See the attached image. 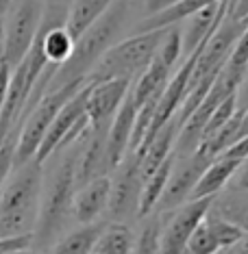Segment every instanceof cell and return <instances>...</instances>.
<instances>
[{
    "instance_id": "3",
    "label": "cell",
    "mask_w": 248,
    "mask_h": 254,
    "mask_svg": "<svg viewBox=\"0 0 248 254\" xmlns=\"http://www.w3.org/2000/svg\"><path fill=\"white\" fill-rule=\"evenodd\" d=\"M126 15H129V2L126 0H118L85 35H81L77 39L72 57L57 70L48 94L59 87H66V85L74 83V80L89 78V74L96 70L100 59L107 55V50L115 46L113 42L120 35V31L124 28Z\"/></svg>"
},
{
    "instance_id": "26",
    "label": "cell",
    "mask_w": 248,
    "mask_h": 254,
    "mask_svg": "<svg viewBox=\"0 0 248 254\" xmlns=\"http://www.w3.org/2000/svg\"><path fill=\"white\" fill-rule=\"evenodd\" d=\"M231 15L235 20H246L248 18V0H235L233 9H231Z\"/></svg>"
},
{
    "instance_id": "11",
    "label": "cell",
    "mask_w": 248,
    "mask_h": 254,
    "mask_svg": "<svg viewBox=\"0 0 248 254\" xmlns=\"http://www.w3.org/2000/svg\"><path fill=\"white\" fill-rule=\"evenodd\" d=\"M235 0H222L218 4H211L198 13H194L192 18H187L185 22V28L181 31V37H183V59L189 57L192 53L203 46L207 39H209L213 33L218 31V26L224 22V18L229 15L231 7H233Z\"/></svg>"
},
{
    "instance_id": "23",
    "label": "cell",
    "mask_w": 248,
    "mask_h": 254,
    "mask_svg": "<svg viewBox=\"0 0 248 254\" xmlns=\"http://www.w3.org/2000/svg\"><path fill=\"white\" fill-rule=\"evenodd\" d=\"M222 157H227V159H233V161H248V137H242V139H238L231 146L227 152L222 154Z\"/></svg>"
},
{
    "instance_id": "16",
    "label": "cell",
    "mask_w": 248,
    "mask_h": 254,
    "mask_svg": "<svg viewBox=\"0 0 248 254\" xmlns=\"http://www.w3.org/2000/svg\"><path fill=\"white\" fill-rule=\"evenodd\" d=\"M107 224H109L107 219L105 222L83 224V226L66 233L53 246V254H94L96 244H98V239H100Z\"/></svg>"
},
{
    "instance_id": "10",
    "label": "cell",
    "mask_w": 248,
    "mask_h": 254,
    "mask_svg": "<svg viewBox=\"0 0 248 254\" xmlns=\"http://www.w3.org/2000/svg\"><path fill=\"white\" fill-rule=\"evenodd\" d=\"M133 80L129 78H113L105 83H94L87 100L89 128L94 132H109L115 115L122 109L124 100L133 89Z\"/></svg>"
},
{
    "instance_id": "18",
    "label": "cell",
    "mask_w": 248,
    "mask_h": 254,
    "mask_svg": "<svg viewBox=\"0 0 248 254\" xmlns=\"http://www.w3.org/2000/svg\"><path fill=\"white\" fill-rule=\"evenodd\" d=\"M137 237L124 222H109L96 244L94 254H133Z\"/></svg>"
},
{
    "instance_id": "9",
    "label": "cell",
    "mask_w": 248,
    "mask_h": 254,
    "mask_svg": "<svg viewBox=\"0 0 248 254\" xmlns=\"http://www.w3.org/2000/svg\"><path fill=\"white\" fill-rule=\"evenodd\" d=\"M213 163L211 157H207L203 150H196L189 157H176V165L174 172L170 176V183L165 187V193L161 198L157 211L168 213L174 211L178 206L187 204L194 195V189L198 185L200 176L205 174V170Z\"/></svg>"
},
{
    "instance_id": "2",
    "label": "cell",
    "mask_w": 248,
    "mask_h": 254,
    "mask_svg": "<svg viewBox=\"0 0 248 254\" xmlns=\"http://www.w3.org/2000/svg\"><path fill=\"white\" fill-rule=\"evenodd\" d=\"M44 191V165L28 161L0 191V239L35 235Z\"/></svg>"
},
{
    "instance_id": "12",
    "label": "cell",
    "mask_w": 248,
    "mask_h": 254,
    "mask_svg": "<svg viewBox=\"0 0 248 254\" xmlns=\"http://www.w3.org/2000/svg\"><path fill=\"white\" fill-rule=\"evenodd\" d=\"M111 187H113L111 176H100L77 191L72 215L81 226H83V224L98 222V217L109 209V202H111Z\"/></svg>"
},
{
    "instance_id": "1",
    "label": "cell",
    "mask_w": 248,
    "mask_h": 254,
    "mask_svg": "<svg viewBox=\"0 0 248 254\" xmlns=\"http://www.w3.org/2000/svg\"><path fill=\"white\" fill-rule=\"evenodd\" d=\"M89 135V132H87ZM83 135L72 146L57 150L48 161H53L50 174H44V191L42 206H39V219L35 228V244L39 248H53L63 237L66 224L74 219V198L79 191V161L83 146L87 141Z\"/></svg>"
},
{
    "instance_id": "13",
    "label": "cell",
    "mask_w": 248,
    "mask_h": 254,
    "mask_svg": "<svg viewBox=\"0 0 248 254\" xmlns=\"http://www.w3.org/2000/svg\"><path fill=\"white\" fill-rule=\"evenodd\" d=\"M242 167V161H233L227 157H218L213 163L205 170V174L200 176L198 185L194 189L192 200H203V198H218L227 185L233 181L238 170Z\"/></svg>"
},
{
    "instance_id": "5",
    "label": "cell",
    "mask_w": 248,
    "mask_h": 254,
    "mask_svg": "<svg viewBox=\"0 0 248 254\" xmlns=\"http://www.w3.org/2000/svg\"><path fill=\"white\" fill-rule=\"evenodd\" d=\"M89 83V78H81L74 83L59 87L42 98V102L26 115V120L22 122L20 128V139H18V159H15V170L22 165H26L28 161H35L42 141L46 139V132L53 126L57 113L66 107V102L79 94L85 85Z\"/></svg>"
},
{
    "instance_id": "6",
    "label": "cell",
    "mask_w": 248,
    "mask_h": 254,
    "mask_svg": "<svg viewBox=\"0 0 248 254\" xmlns=\"http://www.w3.org/2000/svg\"><path fill=\"white\" fill-rule=\"evenodd\" d=\"M44 13L46 7L39 0H18L15 4H11L2 46V57L11 67H18L22 59L31 53L42 28Z\"/></svg>"
},
{
    "instance_id": "20",
    "label": "cell",
    "mask_w": 248,
    "mask_h": 254,
    "mask_svg": "<svg viewBox=\"0 0 248 254\" xmlns=\"http://www.w3.org/2000/svg\"><path fill=\"white\" fill-rule=\"evenodd\" d=\"M159 237H161V219L157 215H153L144 222L140 235H137L133 254H161Z\"/></svg>"
},
{
    "instance_id": "30",
    "label": "cell",
    "mask_w": 248,
    "mask_h": 254,
    "mask_svg": "<svg viewBox=\"0 0 248 254\" xmlns=\"http://www.w3.org/2000/svg\"><path fill=\"white\" fill-rule=\"evenodd\" d=\"M4 28H7V15H0V50L4 46Z\"/></svg>"
},
{
    "instance_id": "4",
    "label": "cell",
    "mask_w": 248,
    "mask_h": 254,
    "mask_svg": "<svg viewBox=\"0 0 248 254\" xmlns=\"http://www.w3.org/2000/svg\"><path fill=\"white\" fill-rule=\"evenodd\" d=\"M168 31L170 28L135 33V35L118 42L113 48L107 50V55L100 59L96 70L89 74V80L91 83H105V80L113 78H129L135 83L153 63Z\"/></svg>"
},
{
    "instance_id": "7",
    "label": "cell",
    "mask_w": 248,
    "mask_h": 254,
    "mask_svg": "<svg viewBox=\"0 0 248 254\" xmlns=\"http://www.w3.org/2000/svg\"><path fill=\"white\" fill-rule=\"evenodd\" d=\"M111 202H109V222H124V219L140 215V200L144 191L142 174V154L140 150L129 152L120 167L111 176Z\"/></svg>"
},
{
    "instance_id": "27",
    "label": "cell",
    "mask_w": 248,
    "mask_h": 254,
    "mask_svg": "<svg viewBox=\"0 0 248 254\" xmlns=\"http://www.w3.org/2000/svg\"><path fill=\"white\" fill-rule=\"evenodd\" d=\"M238 107H240V111L242 109H248V74H246L244 83H242V87L238 91Z\"/></svg>"
},
{
    "instance_id": "15",
    "label": "cell",
    "mask_w": 248,
    "mask_h": 254,
    "mask_svg": "<svg viewBox=\"0 0 248 254\" xmlns=\"http://www.w3.org/2000/svg\"><path fill=\"white\" fill-rule=\"evenodd\" d=\"M118 0H74L70 4V13H68V31L72 33L74 39H79L81 35L89 31L102 15Z\"/></svg>"
},
{
    "instance_id": "25",
    "label": "cell",
    "mask_w": 248,
    "mask_h": 254,
    "mask_svg": "<svg viewBox=\"0 0 248 254\" xmlns=\"http://www.w3.org/2000/svg\"><path fill=\"white\" fill-rule=\"evenodd\" d=\"M231 189H240V191H248V161L242 163L235 178L231 181Z\"/></svg>"
},
{
    "instance_id": "8",
    "label": "cell",
    "mask_w": 248,
    "mask_h": 254,
    "mask_svg": "<svg viewBox=\"0 0 248 254\" xmlns=\"http://www.w3.org/2000/svg\"><path fill=\"white\" fill-rule=\"evenodd\" d=\"M216 198L189 200L187 204L168 211V217L161 219L159 248L161 254H187V246L196 228L203 224L207 213L211 211Z\"/></svg>"
},
{
    "instance_id": "31",
    "label": "cell",
    "mask_w": 248,
    "mask_h": 254,
    "mask_svg": "<svg viewBox=\"0 0 248 254\" xmlns=\"http://www.w3.org/2000/svg\"><path fill=\"white\" fill-rule=\"evenodd\" d=\"M2 61H4V57H2V50H0V65H2Z\"/></svg>"
},
{
    "instance_id": "14",
    "label": "cell",
    "mask_w": 248,
    "mask_h": 254,
    "mask_svg": "<svg viewBox=\"0 0 248 254\" xmlns=\"http://www.w3.org/2000/svg\"><path fill=\"white\" fill-rule=\"evenodd\" d=\"M222 0H181L174 7L161 11V13L153 15V18H144L137 24V33H151V31H161V28H172V24L183 22L187 18H192L194 13L203 11L211 4H218Z\"/></svg>"
},
{
    "instance_id": "19",
    "label": "cell",
    "mask_w": 248,
    "mask_h": 254,
    "mask_svg": "<svg viewBox=\"0 0 248 254\" xmlns=\"http://www.w3.org/2000/svg\"><path fill=\"white\" fill-rule=\"evenodd\" d=\"M213 211L248 235V191L229 189L227 193H220L213 200Z\"/></svg>"
},
{
    "instance_id": "24",
    "label": "cell",
    "mask_w": 248,
    "mask_h": 254,
    "mask_svg": "<svg viewBox=\"0 0 248 254\" xmlns=\"http://www.w3.org/2000/svg\"><path fill=\"white\" fill-rule=\"evenodd\" d=\"M178 2H181V0H144V13H146V18H153V15L174 7Z\"/></svg>"
},
{
    "instance_id": "17",
    "label": "cell",
    "mask_w": 248,
    "mask_h": 254,
    "mask_svg": "<svg viewBox=\"0 0 248 254\" xmlns=\"http://www.w3.org/2000/svg\"><path fill=\"white\" fill-rule=\"evenodd\" d=\"M174 165H176V152L146 181L144 191H142V200H140V215L137 217H148L157 211L159 202L165 193V187H168V183H170V176H172V172H174Z\"/></svg>"
},
{
    "instance_id": "28",
    "label": "cell",
    "mask_w": 248,
    "mask_h": 254,
    "mask_svg": "<svg viewBox=\"0 0 248 254\" xmlns=\"http://www.w3.org/2000/svg\"><path fill=\"white\" fill-rule=\"evenodd\" d=\"M242 137H248V109H242L240 111V128H238V139Z\"/></svg>"
},
{
    "instance_id": "29",
    "label": "cell",
    "mask_w": 248,
    "mask_h": 254,
    "mask_svg": "<svg viewBox=\"0 0 248 254\" xmlns=\"http://www.w3.org/2000/svg\"><path fill=\"white\" fill-rule=\"evenodd\" d=\"M227 254H248V235H244L231 250H227Z\"/></svg>"
},
{
    "instance_id": "21",
    "label": "cell",
    "mask_w": 248,
    "mask_h": 254,
    "mask_svg": "<svg viewBox=\"0 0 248 254\" xmlns=\"http://www.w3.org/2000/svg\"><path fill=\"white\" fill-rule=\"evenodd\" d=\"M18 139L20 132H11V135L0 143V191L9 183V178L15 172V159H18Z\"/></svg>"
},
{
    "instance_id": "22",
    "label": "cell",
    "mask_w": 248,
    "mask_h": 254,
    "mask_svg": "<svg viewBox=\"0 0 248 254\" xmlns=\"http://www.w3.org/2000/svg\"><path fill=\"white\" fill-rule=\"evenodd\" d=\"M218 252H224V248L220 246L218 237L211 233V228L207 226V222L203 219V224L196 228V233L189 239L187 254H218Z\"/></svg>"
}]
</instances>
